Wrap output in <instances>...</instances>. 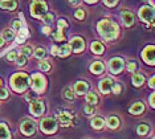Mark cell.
I'll return each instance as SVG.
<instances>
[{"label": "cell", "mask_w": 155, "mask_h": 139, "mask_svg": "<svg viewBox=\"0 0 155 139\" xmlns=\"http://www.w3.org/2000/svg\"><path fill=\"white\" fill-rule=\"evenodd\" d=\"M98 32H100V35L104 38H106V40H115L119 33V28L118 25L114 23V21L111 20H102L98 23Z\"/></svg>", "instance_id": "cell-1"}, {"label": "cell", "mask_w": 155, "mask_h": 139, "mask_svg": "<svg viewBox=\"0 0 155 139\" xmlns=\"http://www.w3.org/2000/svg\"><path fill=\"white\" fill-rule=\"evenodd\" d=\"M33 53V51H32V48L31 46H24V48L21 49V55H24V56H31Z\"/></svg>", "instance_id": "cell-33"}, {"label": "cell", "mask_w": 155, "mask_h": 139, "mask_svg": "<svg viewBox=\"0 0 155 139\" xmlns=\"http://www.w3.org/2000/svg\"><path fill=\"white\" fill-rule=\"evenodd\" d=\"M52 55H58V48L57 46H52Z\"/></svg>", "instance_id": "cell-45"}, {"label": "cell", "mask_w": 155, "mask_h": 139, "mask_svg": "<svg viewBox=\"0 0 155 139\" xmlns=\"http://www.w3.org/2000/svg\"><path fill=\"white\" fill-rule=\"evenodd\" d=\"M3 40L4 41H11L15 38V33H13V31L12 29H5L4 32H3Z\"/></svg>", "instance_id": "cell-25"}, {"label": "cell", "mask_w": 155, "mask_h": 139, "mask_svg": "<svg viewBox=\"0 0 155 139\" xmlns=\"http://www.w3.org/2000/svg\"><path fill=\"white\" fill-rule=\"evenodd\" d=\"M107 126L110 127V129H118L119 126V119L117 118V117H110V118L107 119Z\"/></svg>", "instance_id": "cell-24"}, {"label": "cell", "mask_w": 155, "mask_h": 139, "mask_svg": "<svg viewBox=\"0 0 155 139\" xmlns=\"http://www.w3.org/2000/svg\"><path fill=\"white\" fill-rule=\"evenodd\" d=\"M11 138V134H9L8 129L4 123H0V139H9Z\"/></svg>", "instance_id": "cell-20"}, {"label": "cell", "mask_w": 155, "mask_h": 139, "mask_svg": "<svg viewBox=\"0 0 155 139\" xmlns=\"http://www.w3.org/2000/svg\"><path fill=\"white\" fill-rule=\"evenodd\" d=\"M68 25H69V24L66 23L64 19H61V20L58 21V29H62V28H68Z\"/></svg>", "instance_id": "cell-40"}, {"label": "cell", "mask_w": 155, "mask_h": 139, "mask_svg": "<svg viewBox=\"0 0 155 139\" xmlns=\"http://www.w3.org/2000/svg\"><path fill=\"white\" fill-rule=\"evenodd\" d=\"M91 127L93 129H97V130H100V129H102V127L105 126V121L102 119V118H94V119H91Z\"/></svg>", "instance_id": "cell-19"}, {"label": "cell", "mask_w": 155, "mask_h": 139, "mask_svg": "<svg viewBox=\"0 0 155 139\" xmlns=\"http://www.w3.org/2000/svg\"><path fill=\"white\" fill-rule=\"evenodd\" d=\"M35 130H36V126H35V123L32 121H25L21 124V133L24 135H33Z\"/></svg>", "instance_id": "cell-12"}, {"label": "cell", "mask_w": 155, "mask_h": 139, "mask_svg": "<svg viewBox=\"0 0 155 139\" xmlns=\"http://www.w3.org/2000/svg\"><path fill=\"white\" fill-rule=\"evenodd\" d=\"M0 7H2L3 9L13 11V9H16V7H17V2L16 0H0Z\"/></svg>", "instance_id": "cell-15"}, {"label": "cell", "mask_w": 155, "mask_h": 139, "mask_svg": "<svg viewBox=\"0 0 155 139\" xmlns=\"http://www.w3.org/2000/svg\"><path fill=\"white\" fill-rule=\"evenodd\" d=\"M35 56L37 57V58H43L45 56V49L44 48H37L36 51H35Z\"/></svg>", "instance_id": "cell-30"}, {"label": "cell", "mask_w": 155, "mask_h": 139, "mask_svg": "<svg viewBox=\"0 0 155 139\" xmlns=\"http://www.w3.org/2000/svg\"><path fill=\"white\" fill-rule=\"evenodd\" d=\"M8 97V91L5 89H0V99H5Z\"/></svg>", "instance_id": "cell-43"}, {"label": "cell", "mask_w": 155, "mask_h": 139, "mask_svg": "<svg viewBox=\"0 0 155 139\" xmlns=\"http://www.w3.org/2000/svg\"><path fill=\"white\" fill-rule=\"evenodd\" d=\"M86 101H87V105L96 106L98 103V97L94 94V93H87L86 94Z\"/></svg>", "instance_id": "cell-23"}, {"label": "cell", "mask_w": 155, "mask_h": 139, "mask_svg": "<svg viewBox=\"0 0 155 139\" xmlns=\"http://www.w3.org/2000/svg\"><path fill=\"white\" fill-rule=\"evenodd\" d=\"M73 114L72 113H62V114H58L57 115V119L58 122L62 124V126L65 127H69L70 124H72V121H73Z\"/></svg>", "instance_id": "cell-10"}, {"label": "cell", "mask_w": 155, "mask_h": 139, "mask_svg": "<svg viewBox=\"0 0 155 139\" xmlns=\"http://www.w3.org/2000/svg\"><path fill=\"white\" fill-rule=\"evenodd\" d=\"M43 32H44L45 35H49V33H51V29H49V27L47 25V27H44V28H43Z\"/></svg>", "instance_id": "cell-46"}, {"label": "cell", "mask_w": 155, "mask_h": 139, "mask_svg": "<svg viewBox=\"0 0 155 139\" xmlns=\"http://www.w3.org/2000/svg\"><path fill=\"white\" fill-rule=\"evenodd\" d=\"M40 69L43 70V72H48V70L51 69V64H49L48 61H41V64H40Z\"/></svg>", "instance_id": "cell-32"}, {"label": "cell", "mask_w": 155, "mask_h": 139, "mask_svg": "<svg viewBox=\"0 0 155 139\" xmlns=\"http://www.w3.org/2000/svg\"><path fill=\"white\" fill-rule=\"evenodd\" d=\"M19 36L23 37V38H25V37L28 36V32H27L25 29H20V31H19Z\"/></svg>", "instance_id": "cell-44"}, {"label": "cell", "mask_w": 155, "mask_h": 139, "mask_svg": "<svg viewBox=\"0 0 155 139\" xmlns=\"http://www.w3.org/2000/svg\"><path fill=\"white\" fill-rule=\"evenodd\" d=\"M94 111H96V108H94V106H91V105L85 106V113L87 114V115H93Z\"/></svg>", "instance_id": "cell-35"}, {"label": "cell", "mask_w": 155, "mask_h": 139, "mask_svg": "<svg viewBox=\"0 0 155 139\" xmlns=\"http://www.w3.org/2000/svg\"><path fill=\"white\" fill-rule=\"evenodd\" d=\"M16 61H17V64H19L20 66H23V65H25V64H27V57L24 56V55H21L20 57H17Z\"/></svg>", "instance_id": "cell-37"}, {"label": "cell", "mask_w": 155, "mask_h": 139, "mask_svg": "<svg viewBox=\"0 0 155 139\" xmlns=\"http://www.w3.org/2000/svg\"><path fill=\"white\" fill-rule=\"evenodd\" d=\"M150 86H151V88H154V77L150 80Z\"/></svg>", "instance_id": "cell-51"}, {"label": "cell", "mask_w": 155, "mask_h": 139, "mask_svg": "<svg viewBox=\"0 0 155 139\" xmlns=\"http://www.w3.org/2000/svg\"><path fill=\"white\" fill-rule=\"evenodd\" d=\"M70 52H72V48H70V45L69 44H64L61 48L58 49V56L66 57L68 55H70Z\"/></svg>", "instance_id": "cell-21"}, {"label": "cell", "mask_w": 155, "mask_h": 139, "mask_svg": "<svg viewBox=\"0 0 155 139\" xmlns=\"http://www.w3.org/2000/svg\"><path fill=\"white\" fill-rule=\"evenodd\" d=\"M123 66H125V62H123L122 58H119V57L111 58V61H110V70H111L113 74H119L122 72Z\"/></svg>", "instance_id": "cell-7"}, {"label": "cell", "mask_w": 155, "mask_h": 139, "mask_svg": "<svg viewBox=\"0 0 155 139\" xmlns=\"http://www.w3.org/2000/svg\"><path fill=\"white\" fill-rule=\"evenodd\" d=\"M111 90L115 93V94H119V93L122 91V86L119 84H114L113 85V88H111Z\"/></svg>", "instance_id": "cell-39"}, {"label": "cell", "mask_w": 155, "mask_h": 139, "mask_svg": "<svg viewBox=\"0 0 155 139\" xmlns=\"http://www.w3.org/2000/svg\"><path fill=\"white\" fill-rule=\"evenodd\" d=\"M12 28H13V29H16V31H20V29H21V23H20L19 20L13 21V24H12Z\"/></svg>", "instance_id": "cell-41"}, {"label": "cell", "mask_w": 155, "mask_h": 139, "mask_svg": "<svg viewBox=\"0 0 155 139\" xmlns=\"http://www.w3.org/2000/svg\"><path fill=\"white\" fill-rule=\"evenodd\" d=\"M29 80L31 78L28 77V74L17 73V74H15V76L12 77V80H11L12 88L15 89L16 91H24L28 88V85H29Z\"/></svg>", "instance_id": "cell-2"}, {"label": "cell", "mask_w": 155, "mask_h": 139, "mask_svg": "<svg viewBox=\"0 0 155 139\" xmlns=\"http://www.w3.org/2000/svg\"><path fill=\"white\" fill-rule=\"evenodd\" d=\"M16 58H17V52L16 51H12L7 55V60H8V61H16Z\"/></svg>", "instance_id": "cell-31"}, {"label": "cell", "mask_w": 155, "mask_h": 139, "mask_svg": "<svg viewBox=\"0 0 155 139\" xmlns=\"http://www.w3.org/2000/svg\"><path fill=\"white\" fill-rule=\"evenodd\" d=\"M113 85H114V82H113L111 78H105V80H102L100 82V90L104 93V94H107V93L111 90Z\"/></svg>", "instance_id": "cell-13"}, {"label": "cell", "mask_w": 155, "mask_h": 139, "mask_svg": "<svg viewBox=\"0 0 155 139\" xmlns=\"http://www.w3.org/2000/svg\"><path fill=\"white\" fill-rule=\"evenodd\" d=\"M2 84H3V82H2V78H0V86H2Z\"/></svg>", "instance_id": "cell-53"}, {"label": "cell", "mask_w": 155, "mask_h": 139, "mask_svg": "<svg viewBox=\"0 0 155 139\" xmlns=\"http://www.w3.org/2000/svg\"><path fill=\"white\" fill-rule=\"evenodd\" d=\"M69 45H70V48H72V51L76 53H80L85 49V41L81 37H73Z\"/></svg>", "instance_id": "cell-8"}, {"label": "cell", "mask_w": 155, "mask_h": 139, "mask_svg": "<svg viewBox=\"0 0 155 139\" xmlns=\"http://www.w3.org/2000/svg\"><path fill=\"white\" fill-rule=\"evenodd\" d=\"M139 17L143 21H151V23H153V19H154V8H153V7H149V5L142 7L140 11H139Z\"/></svg>", "instance_id": "cell-6"}, {"label": "cell", "mask_w": 155, "mask_h": 139, "mask_svg": "<svg viewBox=\"0 0 155 139\" xmlns=\"http://www.w3.org/2000/svg\"><path fill=\"white\" fill-rule=\"evenodd\" d=\"M142 57H143L144 62H149L150 65H154V46L150 45L147 48H144Z\"/></svg>", "instance_id": "cell-11"}, {"label": "cell", "mask_w": 155, "mask_h": 139, "mask_svg": "<svg viewBox=\"0 0 155 139\" xmlns=\"http://www.w3.org/2000/svg\"><path fill=\"white\" fill-rule=\"evenodd\" d=\"M104 2H105V4H106L107 7H114L119 0H104Z\"/></svg>", "instance_id": "cell-42"}, {"label": "cell", "mask_w": 155, "mask_h": 139, "mask_svg": "<svg viewBox=\"0 0 155 139\" xmlns=\"http://www.w3.org/2000/svg\"><path fill=\"white\" fill-rule=\"evenodd\" d=\"M143 110H144L143 103L142 102H137V103H134L131 108H130V113L134 114V115H139V114L142 113Z\"/></svg>", "instance_id": "cell-18"}, {"label": "cell", "mask_w": 155, "mask_h": 139, "mask_svg": "<svg viewBox=\"0 0 155 139\" xmlns=\"http://www.w3.org/2000/svg\"><path fill=\"white\" fill-rule=\"evenodd\" d=\"M121 16H122L123 24H125L126 27H131L134 24V15L130 12V11H122Z\"/></svg>", "instance_id": "cell-14"}, {"label": "cell", "mask_w": 155, "mask_h": 139, "mask_svg": "<svg viewBox=\"0 0 155 139\" xmlns=\"http://www.w3.org/2000/svg\"><path fill=\"white\" fill-rule=\"evenodd\" d=\"M74 16H76V19L82 20L84 17H85V11H84V9H77L76 13H74Z\"/></svg>", "instance_id": "cell-34"}, {"label": "cell", "mask_w": 155, "mask_h": 139, "mask_svg": "<svg viewBox=\"0 0 155 139\" xmlns=\"http://www.w3.org/2000/svg\"><path fill=\"white\" fill-rule=\"evenodd\" d=\"M127 69L130 70V72H135L137 70V64H135V61H130V62H127Z\"/></svg>", "instance_id": "cell-38"}, {"label": "cell", "mask_w": 155, "mask_h": 139, "mask_svg": "<svg viewBox=\"0 0 155 139\" xmlns=\"http://www.w3.org/2000/svg\"><path fill=\"white\" fill-rule=\"evenodd\" d=\"M32 82V88L36 93H41L45 89V78L41 74H33L32 80H29Z\"/></svg>", "instance_id": "cell-5"}, {"label": "cell", "mask_w": 155, "mask_h": 139, "mask_svg": "<svg viewBox=\"0 0 155 139\" xmlns=\"http://www.w3.org/2000/svg\"><path fill=\"white\" fill-rule=\"evenodd\" d=\"M64 95H65L66 99H69V101H73V99H74V94H73V91L70 90V89H66Z\"/></svg>", "instance_id": "cell-36"}, {"label": "cell", "mask_w": 155, "mask_h": 139, "mask_svg": "<svg viewBox=\"0 0 155 139\" xmlns=\"http://www.w3.org/2000/svg\"><path fill=\"white\" fill-rule=\"evenodd\" d=\"M85 2H87V3H90V4H91V3H96L97 0H85Z\"/></svg>", "instance_id": "cell-52"}, {"label": "cell", "mask_w": 155, "mask_h": 139, "mask_svg": "<svg viewBox=\"0 0 155 139\" xmlns=\"http://www.w3.org/2000/svg\"><path fill=\"white\" fill-rule=\"evenodd\" d=\"M17 42H20V44H23L24 41H25V38H23V37H20V36H17V40H16Z\"/></svg>", "instance_id": "cell-48"}, {"label": "cell", "mask_w": 155, "mask_h": 139, "mask_svg": "<svg viewBox=\"0 0 155 139\" xmlns=\"http://www.w3.org/2000/svg\"><path fill=\"white\" fill-rule=\"evenodd\" d=\"M144 82V77L142 74H134L133 76V84L135 85V86H140Z\"/></svg>", "instance_id": "cell-26"}, {"label": "cell", "mask_w": 155, "mask_h": 139, "mask_svg": "<svg viewBox=\"0 0 155 139\" xmlns=\"http://www.w3.org/2000/svg\"><path fill=\"white\" fill-rule=\"evenodd\" d=\"M47 9H48V5L45 2H41V0H35L31 5V15L33 17H43L45 13H47Z\"/></svg>", "instance_id": "cell-3"}, {"label": "cell", "mask_w": 155, "mask_h": 139, "mask_svg": "<svg viewBox=\"0 0 155 139\" xmlns=\"http://www.w3.org/2000/svg\"><path fill=\"white\" fill-rule=\"evenodd\" d=\"M4 45V40H3V37L0 36V48H2V46Z\"/></svg>", "instance_id": "cell-50"}, {"label": "cell", "mask_w": 155, "mask_h": 139, "mask_svg": "<svg viewBox=\"0 0 155 139\" xmlns=\"http://www.w3.org/2000/svg\"><path fill=\"white\" fill-rule=\"evenodd\" d=\"M87 84L86 82H84V81H78L76 85H74V91L77 93V94H80V95H82L84 93H86L87 91Z\"/></svg>", "instance_id": "cell-17"}, {"label": "cell", "mask_w": 155, "mask_h": 139, "mask_svg": "<svg viewBox=\"0 0 155 139\" xmlns=\"http://www.w3.org/2000/svg\"><path fill=\"white\" fill-rule=\"evenodd\" d=\"M104 69H105V65L100 61H96L94 64L90 65V72L93 74H101L102 72H104Z\"/></svg>", "instance_id": "cell-16"}, {"label": "cell", "mask_w": 155, "mask_h": 139, "mask_svg": "<svg viewBox=\"0 0 155 139\" xmlns=\"http://www.w3.org/2000/svg\"><path fill=\"white\" fill-rule=\"evenodd\" d=\"M90 48H91V52L96 53V55H101V53L104 52V45H102L101 42H98V41L93 42Z\"/></svg>", "instance_id": "cell-22"}, {"label": "cell", "mask_w": 155, "mask_h": 139, "mask_svg": "<svg viewBox=\"0 0 155 139\" xmlns=\"http://www.w3.org/2000/svg\"><path fill=\"white\" fill-rule=\"evenodd\" d=\"M150 102H151V106H154L155 103H154V94L151 95V98H150Z\"/></svg>", "instance_id": "cell-49"}, {"label": "cell", "mask_w": 155, "mask_h": 139, "mask_svg": "<svg viewBox=\"0 0 155 139\" xmlns=\"http://www.w3.org/2000/svg\"><path fill=\"white\" fill-rule=\"evenodd\" d=\"M137 131H138L139 135H144L147 131H149V126H147V124H144V123H142V124H139V126H138Z\"/></svg>", "instance_id": "cell-29"}, {"label": "cell", "mask_w": 155, "mask_h": 139, "mask_svg": "<svg viewBox=\"0 0 155 139\" xmlns=\"http://www.w3.org/2000/svg\"><path fill=\"white\" fill-rule=\"evenodd\" d=\"M45 110V106H44V102L43 101H38V99H36V101H32L31 102V113L33 114V115H41V114L44 113Z\"/></svg>", "instance_id": "cell-9"}, {"label": "cell", "mask_w": 155, "mask_h": 139, "mask_svg": "<svg viewBox=\"0 0 155 139\" xmlns=\"http://www.w3.org/2000/svg\"><path fill=\"white\" fill-rule=\"evenodd\" d=\"M52 36L56 41H64L65 40V36L64 33H62V29H57V32H54V33H52Z\"/></svg>", "instance_id": "cell-27"}, {"label": "cell", "mask_w": 155, "mask_h": 139, "mask_svg": "<svg viewBox=\"0 0 155 139\" xmlns=\"http://www.w3.org/2000/svg\"><path fill=\"white\" fill-rule=\"evenodd\" d=\"M40 127L45 134H52V133H56V130H57V122L52 118H45L41 121Z\"/></svg>", "instance_id": "cell-4"}, {"label": "cell", "mask_w": 155, "mask_h": 139, "mask_svg": "<svg viewBox=\"0 0 155 139\" xmlns=\"http://www.w3.org/2000/svg\"><path fill=\"white\" fill-rule=\"evenodd\" d=\"M53 20H54V16L52 15V13H47V15H44V16H43V21H44L45 24H47L48 27L51 25L52 23H53Z\"/></svg>", "instance_id": "cell-28"}, {"label": "cell", "mask_w": 155, "mask_h": 139, "mask_svg": "<svg viewBox=\"0 0 155 139\" xmlns=\"http://www.w3.org/2000/svg\"><path fill=\"white\" fill-rule=\"evenodd\" d=\"M80 2H81V0H69V3H70L72 5H77Z\"/></svg>", "instance_id": "cell-47"}]
</instances>
